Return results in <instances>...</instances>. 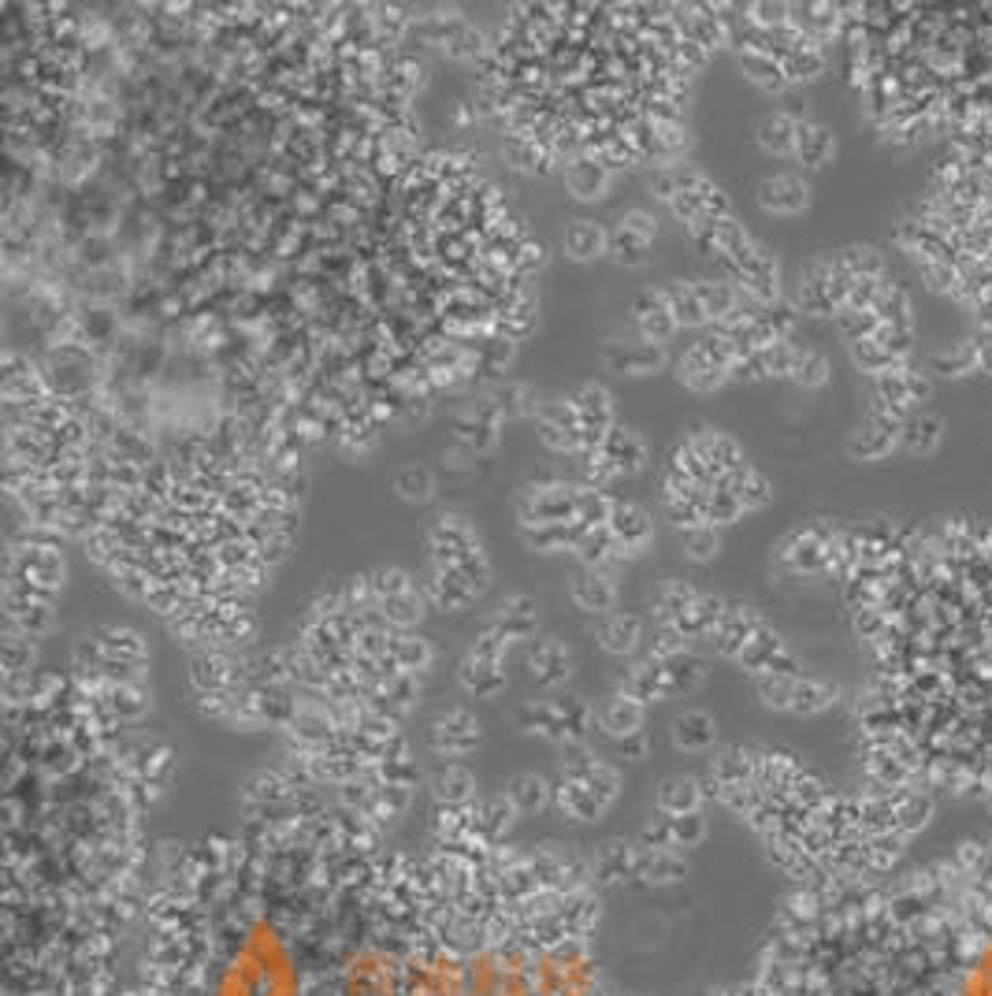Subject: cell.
Masks as SVG:
<instances>
[{"label":"cell","instance_id":"obj_1","mask_svg":"<svg viewBox=\"0 0 992 996\" xmlns=\"http://www.w3.org/2000/svg\"><path fill=\"white\" fill-rule=\"evenodd\" d=\"M569 402H573L576 417H580V454L595 458V454H602V443H606V435L614 428L610 391L602 383H580L569 394Z\"/></svg>","mask_w":992,"mask_h":996},{"label":"cell","instance_id":"obj_2","mask_svg":"<svg viewBox=\"0 0 992 996\" xmlns=\"http://www.w3.org/2000/svg\"><path fill=\"white\" fill-rule=\"evenodd\" d=\"M539 439L558 450V454H576L580 450V417L573 402H543L539 409Z\"/></svg>","mask_w":992,"mask_h":996},{"label":"cell","instance_id":"obj_3","mask_svg":"<svg viewBox=\"0 0 992 996\" xmlns=\"http://www.w3.org/2000/svg\"><path fill=\"white\" fill-rule=\"evenodd\" d=\"M632 316H636V324H640V335L643 342H654V346H666L673 335H677V320L669 313L666 298H662V290H643L632 298Z\"/></svg>","mask_w":992,"mask_h":996},{"label":"cell","instance_id":"obj_4","mask_svg":"<svg viewBox=\"0 0 992 996\" xmlns=\"http://www.w3.org/2000/svg\"><path fill=\"white\" fill-rule=\"evenodd\" d=\"M602 357L606 365L617 368V372H628V376H647V372H658L666 368V346H654V342H606L602 346Z\"/></svg>","mask_w":992,"mask_h":996},{"label":"cell","instance_id":"obj_5","mask_svg":"<svg viewBox=\"0 0 992 996\" xmlns=\"http://www.w3.org/2000/svg\"><path fill=\"white\" fill-rule=\"evenodd\" d=\"M758 205L777 216H796L810 205V186L799 175H773L758 186Z\"/></svg>","mask_w":992,"mask_h":996},{"label":"cell","instance_id":"obj_6","mask_svg":"<svg viewBox=\"0 0 992 996\" xmlns=\"http://www.w3.org/2000/svg\"><path fill=\"white\" fill-rule=\"evenodd\" d=\"M606 528H610L617 539L614 554H636L651 543V517H647L640 506H632V502H617L614 517H610V525Z\"/></svg>","mask_w":992,"mask_h":996},{"label":"cell","instance_id":"obj_7","mask_svg":"<svg viewBox=\"0 0 992 996\" xmlns=\"http://www.w3.org/2000/svg\"><path fill=\"white\" fill-rule=\"evenodd\" d=\"M796 309H799V313H807V316H833V313H840V305H836L833 290H829V261L810 264L807 272H803Z\"/></svg>","mask_w":992,"mask_h":996},{"label":"cell","instance_id":"obj_8","mask_svg":"<svg viewBox=\"0 0 992 996\" xmlns=\"http://www.w3.org/2000/svg\"><path fill=\"white\" fill-rule=\"evenodd\" d=\"M695 294H699V302H703L714 328H721V324H729V320L740 316V290L729 279H699Z\"/></svg>","mask_w":992,"mask_h":996},{"label":"cell","instance_id":"obj_9","mask_svg":"<svg viewBox=\"0 0 992 996\" xmlns=\"http://www.w3.org/2000/svg\"><path fill=\"white\" fill-rule=\"evenodd\" d=\"M755 138L766 153H773V157H796L799 119L792 116V112H770V116L758 119Z\"/></svg>","mask_w":992,"mask_h":996},{"label":"cell","instance_id":"obj_10","mask_svg":"<svg viewBox=\"0 0 992 996\" xmlns=\"http://www.w3.org/2000/svg\"><path fill=\"white\" fill-rule=\"evenodd\" d=\"M602 458L614 465L617 476L621 472H640L647 465V446H643V439L632 428L614 424L610 435H606V443H602Z\"/></svg>","mask_w":992,"mask_h":996},{"label":"cell","instance_id":"obj_11","mask_svg":"<svg viewBox=\"0 0 992 996\" xmlns=\"http://www.w3.org/2000/svg\"><path fill=\"white\" fill-rule=\"evenodd\" d=\"M940 439H944V417L933 413V409H918V413H911L900 432V446L903 450H911V454H918V458L933 454L940 446Z\"/></svg>","mask_w":992,"mask_h":996},{"label":"cell","instance_id":"obj_12","mask_svg":"<svg viewBox=\"0 0 992 996\" xmlns=\"http://www.w3.org/2000/svg\"><path fill=\"white\" fill-rule=\"evenodd\" d=\"M692 446L699 450V454H703V461L710 465V469H714V476H718V480H725L729 472L744 469V465H747L744 450L732 443L729 435H721V432L692 435Z\"/></svg>","mask_w":992,"mask_h":996},{"label":"cell","instance_id":"obj_13","mask_svg":"<svg viewBox=\"0 0 992 996\" xmlns=\"http://www.w3.org/2000/svg\"><path fill=\"white\" fill-rule=\"evenodd\" d=\"M836 153V138L829 127L822 123H810V119H799V138H796V157L803 168L818 171L829 164V157Z\"/></svg>","mask_w":992,"mask_h":996},{"label":"cell","instance_id":"obj_14","mask_svg":"<svg viewBox=\"0 0 992 996\" xmlns=\"http://www.w3.org/2000/svg\"><path fill=\"white\" fill-rule=\"evenodd\" d=\"M565 183H569L573 197H580V201H599L610 190V168L599 164V160L580 157L573 164H565Z\"/></svg>","mask_w":992,"mask_h":996},{"label":"cell","instance_id":"obj_15","mask_svg":"<svg viewBox=\"0 0 992 996\" xmlns=\"http://www.w3.org/2000/svg\"><path fill=\"white\" fill-rule=\"evenodd\" d=\"M725 380H729V372L714 365V361L703 354V346H699V342H695L688 354L680 357V383H684V387L706 394V391H718Z\"/></svg>","mask_w":992,"mask_h":996},{"label":"cell","instance_id":"obj_16","mask_svg":"<svg viewBox=\"0 0 992 996\" xmlns=\"http://www.w3.org/2000/svg\"><path fill=\"white\" fill-rule=\"evenodd\" d=\"M718 487H725V491H732V495L740 498V506H744V510H762V506H770V498H773L770 480H766L762 472L751 469V465L729 472Z\"/></svg>","mask_w":992,"mask_h":996},{"label":"cell","instance_id":"obj_17","mask_svg":"<svg viewBox=\"0 0 992 996\" xmlns=\"http://www.w3.org/2000/svg\"><path fill=\"white\" fill-rule=\"evenodd\" d=\"M662 298H666L669 313L677 320V328H703L710 324V316H706L703 302H699V294H695V283H669L662 290Z\"/></svg>","mask_w":992,"mask_h":996},{"label":"cell","instance_id":"obj_18","mask_svg":"<svg viewBox=\"0 0 992 996\" xmlns=\"http://www.w3.org/2000/svg\"><path fill=\"white\" fill-rule=\"evenodd\" d=\"M588 536V528L580 521H565V525H532L524 528V543L532 551H562V547H580V539Z\"/></svg>","mask_w":992,"mask_h":996},{"label":"cell","instance_id":"obj_19","mask_svg":"<svg viewBox=\"0 0 992 996\" xmlns=\"http://www.w3.org/2000/svg\"><path fill=\"white\" fill-rule=\"evenodd\" d=\"M606 242H610V235L591 220H576V223H569V231H565V253L580 264L602 257V253H606Z\"/></svg>","mask_w":992,"mask_h":996},{"label":"cell","instance_id":"obj_20","mask_svg":"<svg viewBox=\"0 0 992 996\" xmlns=\"http://www.w3.org/2000/svg\"><path fill=\"white\" fill-rule=\"evenodd\" d=\"M892 803H896V833H903V837L926 829L933 818V800L926 792H896Z\"/></svg>","mask_w":992,"mask_h":996},{"label":"cell","instance_id":"obj_21","mask_svg":"<svg viewBox=\"0 0 992 996\" xmlns=\"http://www.w3.org/2000/svg\"><path fill=\"white\" fill-rule=\"evenodd\" d=\"M614 498L602 487H576V521L584 528H606L614 517Z\"/></svg>","mask_w":992,"mask_h":996},{"label":"cell","instance_id":"obj_22","mask_svg":"<svg viewBox=\"0 0 992 996\" xmlns=\"http://www.w3.org/2000/svg\"><path fill=\"white\" fill-rule=\"evenodd\" d=\"M744 71H747V79L751 82H758L762 90H770V93H784L792 82H788V75H784V64L777 60V56H766V53H758V49H751V53H744Z\"/></svg>","mask_w":992,"mask_h":996},{"label":"cell","instance_id":"obj_23","mask_svg":"<svg viewBox=\"0 0 992 996\" xmlns=\"http://www.w3.org/2000/svg\"><path fill=\"white\" fill-rule=\"evenodd\" d=\"M929 368H933L937 376H948V380H955V376H966V372H974V368H978V342L966 339V342H959V346H948V350H940V354L929 357Z\"/></svg>","mask_w":992,"mask_h":996},{"label":"cell","instance_id":"obj_24","mask_svg":"<svg viewBox=\"0 0 992 996\" xmlns=\"http://www.w3.org/2000/svg\"><path fill=\"white\" fill-rule=\"evenodd\" d=\"M573 599L584 610H610L614 606V584L610 580L602 577V573H580V577L573 580Z\"/></svg>","mask_w":992,"mask_h":996},{"label":"cell","instance_id":"obj_25","mask_svg":"<svg viewBox=\"0 0 992 996\" xmlns=\"http://www.w3.org/2000/svg\"><path fill=\"white\" fill-rule=\"evenodd\" d=\"M881 316V324H892V328H903V331H914V309H911V294L896 283H888L885 294H881V302L874 309Z\"/></svg>","mask_w":992,"mask_h":996},{"label":"cell","instance_id":"obj_26","mask_svg":"<svg viewBox=\"0 0 992 996\" xmlns=\"http://www.w3.org/2000/svg\"><path fill=\"white\" fill-rule=\"evenodd\" d=\"M647 246H651V242H643L640 235H632L625 227H614V231H610V242H606V253H610L614 264H621V268H640V264H647Z\"/></svg>","mask_w":992,"mask_h":996},{"label":"cell","instance_id":"obj_27","mask_svg":"<svg viewBox=\"0 0 992 996\" xmlns=\"http://www.w3.org/2000/svg\"><path fill=\"white\" fill-rule=\"evenodd\" d=\"M673 736H677V744L680 747H688V751H703V747H710L714 744V736H718V729H714V721L706 718V714H684V718H677V729H673Z\"/></svg>","mask_w":992,"mask_h":996},{"label":"cell","instance_id":"obj_28","mask_svg":"<svg viewBox=\"0 0 992 996\" xmlns=\"http://www.w3.org/2000/svg\"><path fill=\"white\" fill-rule=\"evenodd\" d=\"M784 64V75H788V82H810V79H818L825 71V56L814 49V45H799V49H792V53L784 56L781 60Z\"/></svg>","mask_w":992,"mask_h":996},{"label":"cell","instance_id":"obj_29","mask_svg":"<svg viewBox=\"0 0 992 996\" xmlns=\"http://www.w3.org/2000/svg\"><path fill=\"white\" fill-rule=\"evenodd\" d=\"M836 703V692L822 681H796V692H792V707L796 714H822Z\"/></svg>","mask_w":992,"mask_h":996},{"label":"cell","instance_id":"obj_30","mask_svg":"<svg viewBox=\"0 0 992 996\" xmlns=\"http://www.w3.org/2000/svg\"><path fill=\"white\" fill-rule=\"evenodd\" d=\"M851 361H855V368L859 372H866V376H885V372H892V368H903L896 357H888L881 346H877L874 339H862V342H851Z\"/></svg>","mask_w":992,"mask_h":996},{"label":"cell","instance_id":"obj_31","mask_svg":"<svg viewBox=\"0 0 992 996\" xmlns=\"http://www.w3.org/2000/svg\"><path fill=\"white\" fill-rule=\"evenodd\" d=\"M602 725L617 736H636L643 725V707L632 699H614L610 707L602 710Z\"/></svg>","mask_w":992,"mask_h":996},{"label":"cell","instance_id":"obj_32","mask_svg":"<svg viewBox=\"0 0 992 996\" xmlns=\"http://www.w3.org/2000/svg\"><path fill=\"white\" fill-rule=\"evenodd\" d=\"M922 279H926L929 290L937 294H948V298H959L966 290V279L959 272V264H944V261H922Z\"/></svg>","mask_w":992,"mask_h":996},{"label":"cell","instance_id":"obj_33","mask_svg":"<svg viewBox=\"0 0 992 996\" xmlns=\"http://www.w3.org/2000/svg\"><path fill=\"white\" fill-rule=\"evenodd\" d=\"M495 402L506 417H532V413L539 417V409H543V402L536 398V391H532V387H524V383H506V387L495 394Z\"/></svg>","mask_w":992,"mask_h":996},{"label":"cell","instance_id":"obj_34","mask_svg":"<svg viewBox=\"0 0 992 996\" xmlns=\"http://www.w3.org/2000/svg\"><path fill=\"white\" fill-rule=\"evenodd\" d=\"M836 257L848 264V272L855 279H885V257L874 246H848Z\"/></svg>","mask_w":992,"mask_h":996},{"label":"cell","instance_id":"obj_35","mask_svg":"<svg viewBox=\"0 0 992 996\" xmlns=\"http://www.w3.org/2000/svg\"><path fill=\"white\" fill-rule=\"evenodd\" d=\"M740 513H744V506H740V498L732 495V491H725V487H714V491L706 495V502H703L706 525H714V528L732 525V521H740Z\"/></svg>","mask_w":992,"mask_h":996},{"label":"cell","instance_id":"obj_36","mask_svg":"<svg viewBox=\"0 0 992 996\" xmlns=\"http://www.w3.org/2000/svg\"><path fill=\"white\" fill-rule=\"evenodd\" d=\"M829 380V357L822 350H799L796 368H792V383L799 387H825Z\"/></svg>","mask_w":992,"mask_h":996},{"label":"cell","instance_id":"obj_37","mask_svg":"<svg viewBox=\"0 0 992 996\" xmlns=\"http://www.w3.org/2000/svg\"><path fill=\"white\" fill-rule=\"evenodd\" d=\"M836 328L848 342H862V339H874L877 328H881V316L870 309V313H859V309H840L836 313Z\"/></svg>","mask_w":992,"mask_h":996},{"label":"cell","instance_id":"obj_38","mask_svg":"<svg viewBox=\"0 0 992 996\" xmlns=\"http://www.w3.org/2000/svg\"><path fill=\"white\" fill-rule=\"evenodd\" d=\"M662 807L673 814H692L695 807H699V788H695V781H688V777H673V781H666V788H662Z\"/></svg>","mask_w":992,"mask_h":996},{"label":"cell","instance_id":"obj_39","mask_svg":"<svg viewBox=\"0 0 992 996\" xmlns=\"http://www.w3.org/2000/svg\"><path fill=\"white\" fill-rule=\"evenodd\" d=\"M614 551H617V539L610 528H588V536L580 539V547H576L580 562H588V565H602L606 558H614Z\"/></svg>","mask_w":992,"mask_h":996},{"label":"cell","instance_id":"obj_40","mask_svg":"<svg viewBox=\"0 0 992 996\" xmlns=\"http://www.w3.org/2000/svg\"><path fill=\"white\" fill-rule=\"evenodd\" d=\"M684 551H688V558H695V562H710V558H718L721 532L714 525L688 528V532H684Z\"/></svg>","mask_w":992,"mask_h":996},{"label":"cell","instance_id":"obj_41","mask_svg":"<svg viewBox=\"0 0 992 996\" xmlns=\"http://www.w3.org/2000/svg\"><path fill=\"white\" fill-rule=\"evenodd\" d=\"M796 357H799V346L792 339H781V342H773V346H766V350H762V361H766V376H770V380H781V376H788V380H792Z\"/></svg>","mask_w":992,"mask_h":996},{"label":"cell","instance_id":"obj_42","mask_svg":"<svg viewBox=\"0 0 992 996\" xmlns=\"http://www.w3.org/2000/svg\"><path fill=\"white\" fill-rule=\"evenodd\" d=\"M394 491H398L405 502H428L435 484H431V476L424 469H402L394 476Z\"/></svg>","mask_w":992,"mask_h":996},{"label":"cell","instance_id":"obj_43","mask_svg":"<svg viewBox=\"0 0 992 996\" xmlns=\"http://www.w3.org/2000/svg\"><path fill=\"white\" fill-rule=\"evenodd\" d=\"M874 342L885 350L888 357H896V361H907L911 357V350H914V331H903V328H892V324H881L877 328V335H874Z\"/></svg>","mask_w":992,"mask_h":996},{"label":"cell","instance_id":"obj_44","mask_svg":"<svg viewBox=\"0 0 992 996\" xmlns=\"http://www.w3.org/2000/svg\"><path fill=\"white\" fill-rule=\"evenodd\" d=\"M799 677H777V673H762L758 677V695L770 707H792V692H796Z\"/></svg>","mask_w":992,"mask_h":996},{"label":"cell","instance_id":"obj_45","mask_svg":"<svg viewBox=\"0 0 992 996\" xmlns=\"http://www.w3.org/2000/svg\"><path fill=\"white\" fill-rule=\"evenodd\" d=\"M454 432H457V439H465V443H472L476 450H487V446H495V424H487V420H480V417H465V420H454Z\"/></svg>","mask_w":992,"mask_h":996},{"label":"cell","instance_id":"obj_46","mask_svg":"<svg viewBox=\"0 0 992 996\" xmlns=\"http://www.w3.org/2000/svg\"><path fill=\"white\" fill-rule=\"evenodd\" d=\"M640 636V625H636V617H617L606 625L602 632V643L610 647V651H632V643Z\"/></svg>","mask_w":992,"mask_h":996},{"label":"cell","instance_id":"obj_47","mask_svg":"<svg viewBox=\"0 0 992 996\" xmlns=\"http://www.w3.org/2000/svg\"><path fill=\"white\" fill-rule=\"evenodd\" d=\"M729 380H740V383L770 380V376H766V361H762V354L736 357V361H732V368H729Z\"/></svg>","mask_w":992,"mask_h":996},{"label":"cell","instance_id":"obj_48","mask_svg":"<svg viewBox=\"0 0 992 996\" xmlns=\"http://www.w3.org/2000/svg\"><path fill=\"white\" fill-rule=\"evenodd\" d=\"M446 53L454 56V60H472V56H480L483 53V38L476 34V30H469V27H461L454 34V38L446 41Z\"/></svg>","mask_w":992,"mask_h":996},{"label":"cell","instance_id":"obj_49","mask_svg":"<svg viewBox=\"0 0 992 996\" xmlns=\"http://www.w3.org/2000/svg\"><path fill=\"white\" fill-rule=\"evenodd\" d=\"M383 614L391 617V621H398V625H409V621H417V617H420L417 595H413V591H405V595H394V599H387V603H383Z\"/></svg>","mask_w":992,"mask_h":996},{"label":"cell","instance_id":"obj_50","mask_svg":"<svg viewBox=\"0 0 992 996\" xmlns=\"http://www.w3.org/2000/svg\"><path fill=\"white\" fill-rule=\"evenodd\" d=\"M372 591L387 603L394 595H405V591H409V580H405V573H398V569H379L376 577H372Z\"/></svg>","mask_w":992,"mask_h":996},{"label":"cell","instance_id":"obj_51","mask_svg":"<svg viewBox=\"0 0 992 996\" xmlns=\"http://www.w3.org/2000/svg\"><path fill=\"white\" fill-rule=\"evenodd\" d=\"M617 227H625V231H632V235H640L643 242H651L654 235H658V223L647 216V212H640V209H628L621 220H617Z\"/></svg>","mask_w":992,"mask_h":996},{"label":"cell","instance_id":"obj_52","mask_svg":"<svg viewBox=\"0 0 992 996\" xmlns=\"http://www.w3.org/2000/svg\"><path fill=\"white\" fill-rule=\"evenodd\" d=\"M543 796H547V792H543V781H539V777H517V781H513V800L521 803V807H539Z\"/></svg>","mask_w":992,"mask_h":996},{"label":"cell","instance_id":"obj_53","mask_svg":"<svg viewBox=\"0 0 992 996\" xmlns=\"http://www.w3.org/2000/svg\"><path fill=\"white\" fill-rule=\"evenodd\" d=\"M398 658H402L409 669H420L424 662H428V647H424L420 640H402V647H398Z\"/></svg>","mask_w":992,"mask_h":996},{"label":"cell","instance_id":"obj_54","mask_svg":"<svg viewBox=\"0 0 992 996\" xmlns=\"http://www.w3.org/2000/svg\"><path fill=\"white\" fill-rule=\"evenodd\" d=\"M974 342H978V368L992 376V335H985V331H981Z\"/></svg>","mask_w":992,"mask_h":996}]
</instances>
